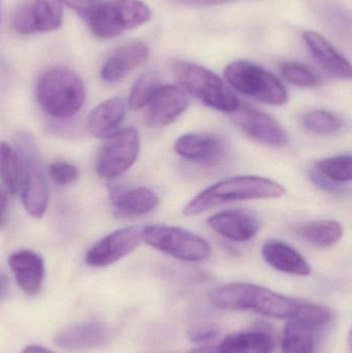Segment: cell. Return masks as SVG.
<instances>
[{
    "mask_svg": "<svg viewBox=\"0 0 352 353\" xmlns=\"http://www.w3.org/2000/svg\"><path fill=\"white\" fill-rule=\"evenodd\" d=\"M210 301L215 307L223 310H252L275 319H293L302 304L301 300L245 282H235L215 288L211 292Z\"/></svg>",
    "mask_w": 352,
    "mask_h": 353,
    "instance_id": "obj_1",
    "label": "cell"
},
{
    "mask_svg": "<svg viewBox=\"0 0 352 353\" xmlns=\"http://www.w3.org/2000/svg\"><path fill=\"white\" fill-rule=\"evenodd\" d=\"M287 193L276 181L258 176H238L225 179L200 191L184 208L187 216H196L217 205L231 201L279 199Z\"/></svg>",
    "mask_w": 352,
    "mask_h": 353,
    "instance_id": "obj_2",
    "label": "cell"
},
{
    "mask_svg": "<svg viewBox=\"0 0 352 353\" xmlns=\"http://www.w3.org/2000/svg\"><path fill=\"white\" fill-rule=\"evenodd\" d=\"M37 99L45 114L56 119H68L79 113L84 105V83L70 68H50L37 81Z\"/></svg>",
    "mask_w": 352,
    "mask_h": 353,
    "instance_id": "obj_3",
    "label": "cell"
},
{
    "mask_svg": "<svg viewBox=\"0 0 352 353\" xmlns=\"http://www.w3.org/2000/svg\"><path fill=\"white\" fill-rule=\"evenodd\" d=\"M173 72L185 90L205 105L223 113H236L241 108L239 99L227 85L208 68L191 62L178 60Z\"/></svg>",
    "mask_w": 352,
    "mask_h": 353,
    "instance_id": "obj_4",
    "label": "cell"
},
{
    "mask_svg": "<svg viewBox=\"0 0 352 353\" xmlns=\"http://www.w3.org/2000/svg\"><path fill=\"white\" fill-rule=\"evenodd\" d=\"M225 77L238 92L267 105H282L289 101L284 85L258 64L243 60L231 62L225 68Z\"/></svg>",
    "mask_w": 352,
    "mask_h": 353,
    "instance_id": "obj_5",
    "label": "cell"
},
{
    "mask_svg": "<svg viewBox=\"0 0 352 353\" xmlns=\"http://www.w3.org/2000/svg\"><path fill=\"white\" fill-rule=\"evenodd\" d=\"M150 18V8L142 0H107L97 6L88 21L93 35L107 39L138 28Z\"/></svg>",
    "mask_w": 352,
    "mask_h": 353,
    "instance_id": "obj_6",
    "label": "cell"
},
{
    "mask_svg": "<svg viewBox=\"0 0 352 353\" xmlns=\"http://www.w3.org/2000/svg\"><path fill=\"white\" fill-rule=\"evenodd\" d=\"M142 239L152 248L189 263L206 261L212 251L202 236L176 226H146L143 228Z\"/></svg>",
    "mask_w": 352,
    "mask_h": 353,
    "instance_id": "obj_7",
    "label": "cell"
},
{
    "mask_svg": "<svg viewBox=\"0 0 352 353\" xmlns=\"http://www.w3.org/2000/svg\"><path fill=\"white\" fill-rule=\"evenodd\" d=\"M18 153L24 165L22 199L25 209L32 217L41 218L49 203V188L41 171L39 157L30 137L18 136Z\"/></svg>",
    "mask_w": 352,
    "mask_h": 353,
    "instance_id": "obj_8",
    "label": "cell"
},
{
    "mask_svg": "<svg viewBox=\"0 0 352 353\" xmlns=\"http://www.w3.org/2000/svg\"><path fill=\"white\" fill-rule=\"evenodd\" d=\"M140 134L134 128H123L107 139L95 163L99 178H117L130 170L140 154Z\"/></svg>",
    "mask_w": 352,
    "mask_h": 353,
    "instance_id": "obj_9",
    "label": "cell"
},
{
    "mask_svg": "<svg viewBox=\"0 0 352 353\" xmlns=\"http://www.w3.org/2000/svg\"><path fill=\"white\" fill-rule=\"evenodd\" d=\"M143 228H124L107 234L93 245L86 256L87 265L105 268L132 253L142 242Z\"/></svg>",
    "mask_w": 352,
    "mask_h": 353,
    "instance_id": "obj_10",
    "label": "cell"
},
{
    "mask_svg": "<svg viewBox=\"0 0 352 353\" xmlns=\"http://www.w3.org/2000/svg\"><path fill=\"white\" fill-rule=\"evenodd\" d=\"M235 122L247 138L264 146L282 148L289 144V134L276 119L252 108H240Z\"/></svg>",
    "mask_w": 352,
    "mask_h": 353,
    "instance_id": "obj_11",
    "label": "cell"
},
{
    "mask_svg": "<svg viewBox=\"0 0 352 353\" xmlns=\"http://www.w3.org/2000/svg\"><path fill=\"white\" fill-rule=\"evenodd\" d=\"M189 97L184 89L174 85H158L147 103L146 121L152 128H165L187 109Z\"/></svg>",
    "mask_w": 352,
    "mask_h": 353,
    "instance_id": "obj_12",
    "label": "cell"
},
{
    "mask_svg": "<svg viewBox=\"0 0 352 353\" xmlns=\"http://www.w3.org/2000/svg\"><path fill=\"white\" fill-rule=\"evenodd\" d=\"M111 337V327L105 323H81L58 332L54 342L65 352H86L105 345Z\"/></svg>",
    "mask_w": 352,
    "mask_h": 353,
    "instance_id": "obj_13",
    "label": "cell"
},
{
    "mask_svg": "<svg viewBox=\"0 0 352 353\" xmlns=\"http://www.w3.org/2000/svg\"><path fill=\"white\" fill-rule=\"evenodd\" d=\"M208 224L215 232L234 242H247L258 234L260 219L248 210H227L211 216Z\"/></svg>",
    "mask_w": 352,
    "mask_h": 353,
    "instance_id": "obj_14",
    "label": "cell"
},
{
    "mask_svg": "<svg viewBox=\"0 0 352 353\" xmlns=\"http://www.w3.org/2000/svg\"><path fill=\"white\" fill-rule=\"evenodd\" d=\"M150 51L143 41H132L116 49L103 63L101 78L109 84L123 80L148 61Z\"/></svg>",
    "mask_w": 352,
    "mask_h": 353,
    "instance_id": "obj_15",
    "label": "cell"
},
{
    "mask_svg": "<svg viewBox=\"0 0 352 353\" xmlns=\"http://www.w3.org/2000/svg\"><path fill=\"white\" fill-rule=\"evenodd\" d=\"M8 265L21 290L35 296L41 292L45 277V265L41 255L31 250H20L8 257Z\"/></svg>",
    "mask_w": 352,
    "mask_h": 353,
    "instance_id": "obj_16",
    "label": "cell"
},
{
    "mask_svg": "<svg viewBox=\"0 0 352 353\" xmlns=\"http://www.w3.org/2000/svg\"><path fill=\"white\" fill-rule=\"evenodd\" d=\"M304 41L318 64L334 78L351 80V65L326 37L315 31H305Z\"/></svg>",
    "mask_w": 352,
    "mask_h": 353,
    "instance_id": "obj_17",
    "label": "cell"
},
{
    "mask_svg": "<svg viewBox=\"0 0 352 353\" xmlns=\"http://www.w3.org/2000/svg\"><path fill=\"white\" fill-rule=\"evenodd\" d=\"M176 154L196 163H212L225 152V144L218 137L208 134H186L174 145Z\"/></svg>",
    "mask_w": 352,
    "mask_h": 353,
    "instance_id": "obj_18",
    "label": "cell"
},
{
    "mask_svg": "<svg viewBox=\"0 0 352 353\" xmlns=\"http://www.w3.org/2000/svg\"><path fill=\"white\" fill-rule=\"evenodd\" d=\"M110 197L118 213L123 216H142L154 211L159 205L156 193L146 187H110Z\"/></svg>",
    "mask_w": 352,
    "mask_h": 353,
    "instance_id": "obj_19",
    "label": "cell"
},
{
    "mask_svg": "<svg viewBox=\"0 0 352 353\" xmlns=\"http://www.w3.org/2000/svg\"><path fill=\"white\" fill-rule=\"evenodd\" d=\"M262 254L266 263L277 271L301 277L311 274V267L305 257L282 241H267Z\"/></svg>",
    "mask_w": 352,
    "mask_h": 353,
    "instance_id": "obj_20",
    "label": "cell"
},
{
    "mask_svg": "<svg viewBox=\"0 0 352 353\" xmlns=\"http://www.w3.org/2000/svg\"><path fill=\"white\" fill-rule=\"evenodd\" d=\"M125 114V103L121 97L107 99L91 112L87 128L95 138L107 139L117 132Z\"/></svg>",
    "mask_w": 352,
    "mask_h": 353,
    "instance_id": "obj_21",
    "label": "cell"
},
{
    "mask_svg": "<svg viewBox=\"0 0 352 353\" xmlns=\"http://www.w3.org/2000/svg\"><path fill=\"white\" fill-rule=\"evenodd\" d=\"M295 234L313 246L329 248L341 240L343 228L335 220H314L296 226Z\"/></svg>",
    "mask_w": 352,
    "mask_h": 353,
    "instance_id": "obj_22",
    "label": "cell"
},
{
    "mask_svg": "<svg viewBox=\"0 0 352 353\" xmlns=\"http://www.w3.org/2000/svg\"><path fill=\"white\" fill-rule=\"evenodd\" d=\"M218 348L221 353H272L274 342L266 332H242L225 338Z\"/></svg>",
    "mask_w": 352,
    "mask_h": 353,
    "instance_id": "obj_23",
    "label": "cell"
},
{
    "mask_svg": "<svg viewBox=\"0 0 352 353\" xmlns=\"http://www.w3.org/2000/svg\"><path fill=\"white\" fill-rule=\"evenodd\" d=\"M315 331L301 319H289L283 330L281 353H313Z\"/></svg>",
    "mask_w": 352,
    "mask_h": 353,
    "instance_id": "obj_24",
    "label": "cell"
},
{
    "mask_svg": "<svg viewBox=\"0 0 352 353\" xmlns=\"http://www.w3.org/2000/svg\"><path fill=\"white\" fill-rule=\"evenodd\" d=\"M24 165L19 153L8 143L0 142V180L10 194L22 188Z\"/></svg>",
    "mask_w": 352,
    "mask_h": 353,
    "instance_id": "obj_25",
    "label": "cell"
},
{
    "mask_svg": "<svg viewBox=\"0 0 352 353\" xmlns=\"http://www.w3.org/2000/svg\"><path fill=\"white\" fill-rule=\"evenodd\" d=\"M32 14L37 32L57 30L63 21L61 0H33Z\"/></svg>",
    "mask_w": 352,
    "mask_h": 353,
    "instance_id": "obj_26",
    "label": "cell"
},
{
    "mask_svg": "<svg viewBox=\"0 0 352 353\" xmlns=\"http://www.w3.org/2000/svg\"><path fill=\"white\" fill-rule=\"evenodd\" d=\"M314 172L331 182L342 185L352 179V157L351 154L338 155L320 159L314 163Z\"/></svg>",
    "mask_w": 352,
    "mask_h": 353,
    "instance_id": "obj_27",
    "label": "cell"
},
{
    "mask_svg": "<svg viewBox=\"0 0 352 353\" xmlns=\"http://www.w3.org/2000/svg\"><path fill=\"white\" fill-rule=\"evenodd\" d=\"M300 122L308 132L324 136L337 134L343 126L342 120L338 116L324 110L307 112L300 118Z\"/></svg>",
    "mask_w": 352,
    "mask_h": 353,
    "instance_id": "obj_28",
    "label": "cell"
},
{
    "mask_svg": "<svg viewBox=\"0 0 352 353\" xmlns=\"http://www.w3.org/2000/svg\"><path fill=\"white\" fill-rule=\"evenodd\" d=\"M159 85L158 79L154 74H146L134 83L128 97V108L132 111H138L146 107L151 95Z\"/></svg>",
    "mask_w": 352,
    "mask_h": 353,
    "instance_id": "obj_29",
    "label": "cell"
},
{
    "mask_svg": "<svg viewBox=\"0 0 352 353\" xmlns=\"http://www.w3.org/2000/svg\"><path fill=\"white\" fill-rule=\"evenodd\" d=\"M280 70L283 77L296 86L313 88L320 84L318 77L308 66L299 62H284Z\"/></svg>",
    "mask_w": 352,
    "mask_h": 353,
    "instance_id": "obj_30",
    "label": "cell"
},
{
    "mask_svg": "<svg viewBox=\"0 0 352 353\" xmlns=\"http://www.w3.org/2000/svg\"><path fill=\"white\" fill-rule=\"evenodd\" d=\"M334 314L330 309L322 305L302 301L299 312L293 319H299L311 325L314 330L320 329L332 321Z\"/></svg>",
    "mask_w": 352,
    "mask_h": 353,
    "instance_id": "obj_31",
    "label": "cell"
},
{
    "mask_svg": "<svg viewBox=\"0 0 352 353\" xmlns=\"http://www.w3.org/2000/svg\"><path fill=\"white\" fill-rule=\"evenodd\" d=\"M10 24L19 34L30 35L37 33L32 14V2L20 4L12 12Z\"/></svg>",
    "mask_w": 352,
    "mask_h": 353,
    "instance_id": "obj_32",
    "label": "cell"
},
{
    "mask_svg": "<svg viewBox=\"0 0 352 353\" xmlns=\"http://www.w3.org/2000/svg\"><path fill=\"white\" fill-rule=\"evenodd\" d=\"M49 175L55 184L66 186L78 180L80 173L74 165L65 161H56L49 168Z\"/></svg>",
    "mask_w": 352,
    "mask_h": 353,
    "instance_id": "obj_33",
    "label": "cell"
},
{
    "mask_svg": "<svg viewBox=\"0 0 352 353\" xmlns=\"http://www.w3.org/2000/svg\"><path fill=\"white\" fill-rule=\"evenodd\" d=\"M221 330L215 323H198L188 330V339L194 343L213 341L220 335Z\"/></svg>",
    "mask_w": 352,
    "mask_h": 353,
    "instance_id": "obj_34",
    "label": "cell"
},
{
    "mask_svg": "<svg viewBox=\"0 0 352 353\" xmlns=\"http://www.w3.org/2000/svg\"><path fill=\"white\" fill-rule=\"evenodd\" d=\"M61 1L86 20L90 18L91 14L99 6V0H61Z\"/></svg>",
    "mask_w": 352,
    "mask_h": 353,
    "instance_id": "obj_35",
    "label": "cell"
},
{
    "mask_svg": "<svg viewBox=\"0 0 352 353\" xmlns=\"http://www.w3.org/2000/svg\"><path fill=\"white\" fill-rule=\"evenodd\" d=\"M173 1L179 2V3L182 4H186V6H211L234 3V2L239 1V0H173Z\"/></svg>",
    "mask_w": 352,
    "mask_h": 353,
    "instance_id": "obj_36",
    "label": "cell"
},
{
    "mask_svg": "<svg viewBox=\"0 0 352 353\" xmlns=\"http://www.w3.org/2000/svg\"><path fill=\"white\" fill-rule=\"evenodd\" d=\"M6 210H8V196L6 193L0 189V228L6 224Z\"/></svg>",
    "mask_w": 352,
    "mask_h": 353,
    "instance_id": "obj_37",
    "label": "cell"
},
{
    "mask_svg": "<svg viewBox=\"0 0 352 353\" xmlns=\"http://www.w3.org/2000/svg\"><path fill=\"white\" fill-rule=\"evenodd\" d=\"M188 353H221L218 346H203V347L194 348Z\"/></svg>",
    "mask_w": 352,
    "mask_h": 353,
    "instance_id": "obj_38",
    "label": "cell"
},
{
    "mask_svg": "<svg viewBox=\"0 0 352 353\" xmlns=\"http://www.w3.org/2000/svg\"><path fill=\"white\" fill-rule=\"evenodd\" d=\"M8 279H6V277L3 274L0 273V299L3 298V296H6V292H8Z\"/></svg>",
    "mask_w": 352,
    "mask_h": 353,
    "instance_id": "obj_39",
    "label": "cell"
},
{
    "mask_svg": "<svg viewBox=\"0 0 352 353\" xmlns=\"http://www.w3.org/2000/svg\"><path fill=\"white\" fill-rule=\"evenodd\" d=\"M22 353H54L48 350L47 348L41 347V346L31 345L25 348Z\"/></svg>",
    "mask_w": 352,
    "mask_h": 353,
    "instance_id": "obj_40",
    "label": "cell"
},
{
    "mask_svg": "<svg viewBox=\"0 0 352 353\" xmlns=\"http://www.w3.org/2000/svg\"><path fill=\"white\" fill-rule=\"evenodd\" d=\"M0 14H1V8H0ZM0 20H1V16H0Z\"/></svg>",
    "mask_w": 352,
    "mask_h": 353,
    "instance_id": "obj_41",
    "label": "cell"
}]
</instances>
